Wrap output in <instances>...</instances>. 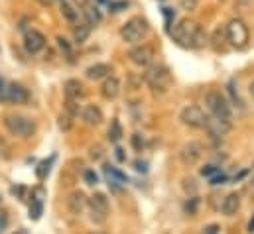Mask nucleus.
<instances>
[{
  "mask_svg": "<svg viewBox=\"0 0 254 234\" xmlns=\"http://www.w3.org/2000/svg\"><path fill=\"white\" fill-rule=\"evenodd\" d=\"M62 16H64L69 24H79V16H81V14H79V10H77L71 2L64 0V2H62Z\"/></svg>",
  "mask_w": 254,
  "mask_h": 234,
  "instance_id": "21",
  "label": "nucleus"
},
{
  "mask_svg": "<svg viewBox=\"0 0 254 234\" xmlns=\"http://www.w3.org/2000/svg\"><path fill=\"white\" fill-rule=\"evenodd\" d=\"M81 118H83V122H85L87 126H99V124L103 122V113H101V109H99V107L89 105V107H85V109H83Z\"/></svg>",
  "mask_w": 254,
  "mask_h": 234,
  "instance_id": "18",
  "label": "nucleus"
},
{
  "mask_svg": "<svg viewBox=\"0 0 254 234\" xmlns=\"http://www.w3.org/2000/svg\"><path fill=\"white\" fill-rule=\"evenodd\" d=\"M6 225H8V219H6V215L0 213V234L6 231Z\"/></svg>",
  "mask_w": 254,
  "mask_h": 234,
  "instance_id": "36",
  "label": "nucleus"
},
{
  "mask_svg": "<svg viewBox=\"0 0 254 234\" xmlns=\"http://www.w3.org/2000/svg\"><path fill=\"white\" fill-rule=\"evenodd\" d=\"M249 93H251V97H253V103H254V81L249 85Z\"/></svg>",
  "mask_w": 254,
  "mask_h": 234,
  "instance_id": "41",
  "label": "nucleus"
},
{
  "mask_svg": "<svg viewBox=\"0 0 254 234\" xmlns=\"http://www.w3.org/2000/svg\"><path fill=\"white\" fill-rule=\"evenodd\" d=\"M134 166H136V170H138V172H146V164H144V162H142V164H140V162H136Z\"/></svg>",
  "mask_w": 254,
  "mask_h": 234,
  "instance_id": "40",
  "label": "nucleus"
},
{
  "mask_svg": "<svg viewBox=\"0 0 254 234\" xmlns=\"http://www.w3.org/2000/svg\"><path fill=\"white\" fill-rule=\"evenodd\" d=\"M180 120H182L186 126H190V128H205V124H207V115H205L199 107L190 105V107H186V109L180 113Z\"/></svg>",
  "mask_w": 254,
  "mask_h": 234,
  "instance_id": "9",
  "label": "nucleus"
},
{
  "mask_svg": "<svg viewBox=\"0 0 254 234\" xmlns=\"http://www.w3.org/2000/svg\"><path fill=\"white\" fill-rule=\"evenodd\" d=\"M99 2H103V4H109V2H111V0H99Z\"/></svg>",
  "mask_w": 254,
  "mask_h": 234,
  "instance_id": "45",
  "label": "nucleus"
},
{
  "mask_svg": "<svg viewBox=\"0 0 254 234\" xmlns=\"http://www.w3.org/2000/svg\"><path fill=\"white\" fill-rule=\"evenodd\" d=\"M24 48H26V52L32 54V56L40 54V52L46 48V36H44L42 32H38V30H28V32L24 34Z\"/></svg>",
  "mask_w": 254,
  "mask_h": 234,
  "instance_id": "11",
  "label": "nucleus"
},
{
  "mask_svg": "<svg viewBox=\"0 0 254 234\" xmlns=\"http://www.w3.org/2000/svg\"><path fill=\"white\" fill-rule=\"evenodd\" d=\"M225 34H227V40L231 42L233 48L243 50L249 44V28H247V24L241 18L231 20L227 24V28H225Z\"/></svg>",
  "mask_w": 254,
  "mask_h": 234,
  "instance_id": "7",
  "label": "nucleus"
},
{
  "mask_svg": "<svg viewBox=\"0 0 254 234\" xmlns=\"http://www.w3.org/2000/svg\"><path fill=\"white\" fill-rule=\"evenodd\" d=\"M249 233L251 234L254 233V217H253V221H251V225H249Z\"/></svg>",
  "mask_w": 254,
  "mask_h": 234,
  "instance_id": "42",
  "label": "nucleus"
},
{
  "mask_svg": "<svg viewBox=\"0 0 254 234\" xmlns=\"http://www.w3.org/2000/svg\"><path fill=\"white\" fill-rule=\"evenodd\" d=\"M150 34V26L142 16H134L127 20L121 28V38L127 44H142Z\"/></svg>",
  "mask_w": 254,
  "mask_h": 234,
  "instance_id": "2",
  "label": "nucleus"
},
{
  "mask_svg": "<svg viewBox=\"0 0 254 234\" xmlns=\"http://www.w3.org/2000/svg\"><path fill=\"white\" fill-rule=\"evenodd\" d=\"M42 211H44L42 199H34V201H32V207H30V219H32V221H38V219L42 217Z\"/></svg>",
  "mask_w": 254,
  "mask_h": 234,
  "instance_id": "24",
  "label": "nucleus"
},
{
  "mask_svg": "<svg viewBox=\"0 0 254 234\" xmlns=\"http://www.w3.org/2000/svg\"><path fill=\"white\" fill-rule=\"evenodd\" d=\"M205 128L211 132V136H225V134L233 128V122H227V120L217 118V117H207Z\"/></svg>",
  "mask_w": 254,
  "mask_h": 234,
  "instance_id": "14",
  "label": "nucleus"
},
{
  "mask_svg": "<svg viewBox=\"0 0 254 234\" xmlns=\"http://www.w3.org/2000/svg\"><path fill=\"white\" fill-rule=\"evenodd\" d=\"M67 207L71 211V215H81L83 209L87 207V199L81 191H73L69 197H67Z\"/></svg>",
  "mask_w": 254,
  "mask_h": 234,
  "instance_id": "16",
  "label": "nucleus"
},
{
  "mask_svg": "<svg viewBox=\"0 0 254 234\" xmlns=\"http://www.w3.org/2000/svg\"><path fill=\"white\" fill-rule=\"evenodd\" d=\"M219 233H221V227H219V225H209V227L203 229L201 234H219Z\"/></svg>",
  "mask_w": 254,
  "mask_h": 234,
  "instance_id": "33",
  "label": "nucleus"
},
{
  "mask_svg": "<svg viewBox=\"0 0 254 234\" xmlns=\"http://www.w3.org/2000/svg\"><path fill=\"white\" fill-rule=\"evenodd\" d=\"M205 105L211 113V117L223 118L227 122H233V111H231V103L227 101V97L221 91H209L205 97Z\"/></svg>",
  "mask_w": 254,
  "mask_h": 234,
  "instance_id": "4",
  "label": "nucleus"
},
{
  "mask_svg": "<svg viewBox=\"0 0 254 234\" xmlns=\"http://www.w3.org/2000/svg\"><path fill=\"white\" fill-rule=\"evenodd\" d=\"M180 6H182L184 10H195V8H197V0H182Z\"/></svg>",
  "mask_w": 254,
  "mask_h": 234,
  "instance_id": "32",
  "label": "nucleus"
},
{
  "mask_svg": "<svg viewBox=\"0 0 254 234\" xmlns=\"http://www.w3.org/2000/svg\"><path fill=\"white\" fill-rule=\"evenodd\" d=\"M87 207H89V217L95 225H105L107 219H109V213H111V205H109V199L107 195L103 193H95L89 201H87Z\"/></svg>",
  "mask_w": 254,
  "mask_h": 234,
  "instance_id": "6",
  "label": "nucleus"
},
{
  "mask_svg": "<svg viewBox=\"0 0 254 234\" xmlns=\"http://www.w3.org/2000/svg\"><path fill=\"white\" fill-rule=\"evenodd\" d=\"M2 89H4V79L0 77V91H2Z\"/></svg>",
  "mask_w": 254,
  "mask_h": 234,
  "instance_id": "43",
  "label": "nucleus"
},
{
  "mask_svg": "<svg viewBox=\"0 0 254 234\" xmlns=\"http://www.w3.org/2000/svg\"><path fill=\"white\" fill-rule=\"evenodd\" d=\"M85 75H87V79H91V81H99V79H105V77L111 75V67H109L107 63H95V65H91V67L85 71Z\"/></svg>",
  "mask_w": 254,
  "mask_h": 234,
  "instance_id": "19",
  "label": "nucleus"
},
{
  "mask_svg": "<svg viewBox=\"0 0 254 234\" xmlns=\"http://www.w3.org/2000/svg\"><path fill=\"white\" fill-rule=\"evenodd\" d=\"M132 144H134V148H136V150H142V146H144L142 136H140V134H134V136H132Z\"/></svg>",
  "mask_w": 254,
  "mask_h": 234,
  "instance_id": "35",
  "label": "nucleus"
},
{
  "mask_svg": "<svg viewBox=\"0 0 254 234\" xmlns=\"http://www.w3.org/2000/svg\"><path fill=\"white\" fill-rule=\"evenodd\" d=\"M0 158H2V160H8V158H10V146H8L2 138H0Z\"/></svg>",
  "mask_w": 254,
  "mask_h": 234,
  "instance_id": "28",
  "label": "nucleus"
},
{
  "mask_svg": "<svg viewBox=\"0 0 254 234\" xmlns=\"http://www.w3.org/2000/svg\"><path fill=\"white\" fill-rule=\"evenodd\" d=\"M58 44H60V48L64 50L67 56H71V46L67 44V40H65V38H58Z\"/></svg>",
  "mask_w": 254,
  "mask_h": 234,
  "instance_id": "34",
  "label": "nucleus"
},
{
  "mask_svg": "<svg viewBox=\"0 0 254 234\" xmlns=\"http://www.w3.org/2000/svg\"><path fill=\"white\" fill-rule=\"evenodd\" d=\"M91 156H93V158H101V146L91 148Z\"/></svg>",
  "mask_w": 254,
  "mask_h": 234,
  "instance_id": "37",
  "label": "nucleus"
},
{
  "mask_svg": "<svg viewBox=\"0 0 254 234\" xmlns=\"http://www.w3.org/2000/svg\"><path fill=\"white\" fill-rule=\"evenodd\" d=\"M81 95H83V85L79 81H75V79H69L65 83V97L69 101H77Z\"/></svg>",
  "mask_w": 254,
  "mask_h": 234,
  "instance_id": "20",
  "label": "nucleus"
},
{
  "mask_svg": "<svg viewBox=\"0 0 254 234\" xmlns=\"http://www.w3.org/2000/svg\"><path fill=\"white\" fill-rule=\"evenodd\" d=\"M221 170L217 168V166H205L203 170H201V176H205V177H213L215 174H219Z\"/></svg>",
  "mask_w": 254,
  "mask_h": 234,
  "instance_id": "27",
  "label": "nucleus"
},
{
  "mask_svg": "<svg viewBox=\"0 0 254 234\" xmlns=\"http://www.w3.org/2000/svg\"><path fill=\"white\" fill-rule=\"evenodd\" d=\"M85 181H87L89 185H97L99 177H97V174H95L93 170H87V172H85Z\"/></svg>",
  "mask_w": 254,
  "mask_h": 234,
  "instance_id": "30",
  "label": "nucleus"
},
{
  "mask_svg": "<svg viewBox=\"0 0 254 234\" xmlns=\"http://www.w3.org/2000/svg\"><path fill=\"white\" fill-rule=\"evenodd\" d=\"M4 126L12 136L18 138H32L36 134V122L32 118L22 117V115H6L4 117Z\"/></svg>",
  "mask_w": 254,
  "mask_h": 234,
  "instance_id": "5",
  "label": "nucleus"
},
{
  "mask_svg": "<svg viewBox=\"0 0 254 234\" xmlns=\"http://www.w3.org/2000/svg\"><path fill=\"white\" fill-rule=\"evenodd\" d=\"M117 158H119L121 162H125V160H127V158H125V150H123V148H117Z\"/></svg>",
  "mask_w": 254,
  "mask_h": 234,
  "instance_id": "39",
  "label": "nucleus"
},
{
  "mask_svg": "<svg viewBox=\"0 0 254 234\" xmlns=\"http://www.w3.org/2000/svg\"><path fill=\"white\" fill-rule=\"evenodd\" d=\"M105 176L109 181V187H113L115 191H121V185L127 183V176L123 172H119L117 168H113V166H105Z\"/></svg>",
  "mask_w": 254,
  "mask_h": 234,
  "instance_id": "17",
  "label": "nucleus"
},
{
  "mask_svg": "<svg viewBox=\"0 0 254 234\" xmlns=\"http://www.w3.org/2000/svg\"><path fill=\"white\" fill-rule=\"evenodd\" d=\"M91 28H93V24H89V22L75 24V44H83V42L89 38Z\"/></svg>",
  "mask_w": 254,
  "mask_h": 234,
  "instance_id": "22",
  "label": "nucleus"
},
{
  "mask_svg": "<svg viewBox=\"0 0 254 234\" xmlns=\"http://www.w3.org/2000/svg\"><path fill=\"white\" fill-rule=\"evenodd\" d=\"M164 16H166V24H168L166 28H168V32H170V30H172V20H174L176 14H174L172 8H164Z\"/></svg>",
  "mask_w": 254,
  "mask_h": 234,
  "instance_id": "29",
  "label": "nucleus"
},
{
  "mask_svg": "<svg viewBox=\"0 0 254 234\" xmlns=\"http://www.w3.org/2000/svg\"><path fill=\"white\" fill-rule=\"evenodd\" d=\"M0 101L10 105H24L30 101V91L20 83H8L0 91Z\"/></svg>",
  "mask_w": 254,
  "mask_h": 234,
  "instance_id": "8",
  "label": "nucleus"
},
{
  "mask_svg": "<svg viewBox=\"0 0 254 234\" xmlns=\"http://www.w3.org/2000/svg\"><path fill=\"white\" fill-rule=\"evenodd\" d=\"M170 36L174 38V42H178V44L184 46V48L199 50V48H205V44H207V34H205V30H203L197 22L190 20V18L180 20V22L174 26V30H170Z\"/></svg>",
  "mask_w": 254,
  "mask_h": 234,
  "instance_id": "1",
  "label": "nucleus"
},
{
  "mask_svg": "<svg viewBox=\"0 0 254 234\" xmlns=\"http://www.w3.org/2000/svg\"><path fill=\"white\" fill-rule=\"evenodd\" d=\"M144 81L148 83V87L156 93H166L168 87L172 85V73L166 65H148L146 73H144Z\"/></svg>",
  "mask_w": 254,
  "mask_h": 234,
  "instance_id": "3",
  "label": "nucleus"
},
{
  "mask_svg": "<svg viewBox=\"0 0 254 234\" xmlns=\"http://www.w3.org/2000/svg\"><path fill=\"white\" fill-rule=\"evenodd\" d=\"M121 136H123V128H121L119 120L115 118V120L111 122V128H109V138H111L113 142H119V140H121Z\"/></svg>",
  "mask_w": 254,
  "mask_h": 234,
  "instance_id": "23",
  "label": "nucleus"
},
{
  "mask_svg": "<svg viewBox=\"0 0 254 234\" xmlns=\"http://www.w3.org/2000/svg\"><path fill=\"white\" fill-rule=\"evenodd\" d=\"M221 209H223V213H225L227 217H233V215H237V213H239V209H241V195H239L237 191L229 193V195L223 199V205H221Z\"/></svg>",
  "mask_w": 254,
  "mask_h": 234,
  "instance_id": "15",
  "label": "nucleus"
},
{
  "mask_svg": "<svg viewBox=\"0 0 254 234\" xmlns=\"http://www.w3.org/2000/svg\"><path fill=\"white\" fill-rule=\"evenodd\" d=\"M101 95H103L107 101L117 99V97L121 95V81H119L117 77H113V75L105 77V81H103V85H101Z\"/></svg>",
  "mask_w": 254,
  "mask_h": 234,
  "instance_id": "13",
  "label": "nucleus"
},
{
  "mask_svg": "<svg viewBox=\"0 0 254 234\" xmlns=\"http://www.w3.org/2000/svg\"><path fill=\"white\" fill-rule=\"evenodd\" d=\"M128 58H130V61L134 65H138V67H148V65L154 63L156 54H154V48H150L148 44H138L136 48L130 50Z\"/></svg>",
  "mask_w": 254,
  "mask_h": 234,
  "instance_id": "10",
  "label": "nucleus"
},
{
  "mask_svg": "<svg viewBox=\"0 0 254 234\" xmlns=\"http://www.w3.org/2000/svg\"><path fill=\"white\" fill-rule=\"evenodd\" d=\"M201 156H203V146H201L199 142H190V144H186V146L182 148V152H180V160H182L186 166L197 164V162L201 160Z\"/></svg>",
  "mask_w": 254,
  "mask_h": 234,
  "instance_id": "12",
  "label": "nucleus"
},
{
  "mask_svg": "<svg viewBox=\"0 0 254 234\" xmlns=\"http://www.w3.org/2000/svg\"><path fill=\"white\" fill-rule=\"evenodd\" d=\"M223 181H227V177L225 176H217V177H213V179H211V183H213V185H219V183H223Z\"/></svg>",
  "mask_w": 254,
  "mask_h": 234,
  "instance_id": "38",
  "label": "nucleus"
},
{
  "mask_svg": "<svg viewBox=\"0 0 254 234\" xmlns=\"http://www.w3.org/2000/svg\"><path fill=\"white\" fill-rule=\"evenodd\" d=\"M54 164V158L52 160H44L40 166H38V170H36V176H38V179H46V177L50 176V166Z\"/></svg>",
  "mask_w": 254,
  "mask_h": 234,
  "instance_id": "25",
  "label": "nucleus"
},
{
  "mask_svg": "<svg viewBox=\"0 0 254 234\" xmlns=\"http://www.w3.org/2000/svg\"><path fill=\"white\" fill-rule=\"evenodd\" d=\"M91 234H109V233H103V231H97V233H91Z\"/></svg>",
  "mask_w": 254,
  "mask_h": 234,
  "instance_id": "44",
  "label": "nucleus"
},
{
  "mask_svg": "<svg viewBox=\"0 0 254 234\" xmlns=\"http://www.w3.org/2000/svg\"><path fill=\"white\" fill-rule=\"evenodd\" d=\"M127 6H128V2H113V0L109 2V8H111L113 12H121V10H125Z\"/></svg>",
  "mask_w": 254,
  "mask_h": 234,
  "instance_id": "31",
  "label": "nucleus"
},
{
  "mask_svg": "<svg viewBox=\"0 0 254 234\" xmlns=\"http://www.w3.org/2000/svg\"><path fill=\"white\" fill-rule=\"evenodd\" d=\"M83 14L87 16V22H89V24H97V22H101V14H99V12H97V8H93V6L85 8V10H83Z\"/></svg>",
  "mask_w": 254,
  "mask_h": 234,
  "instance_id": "26",
  "label": "nucleus"
}]
</instances>
